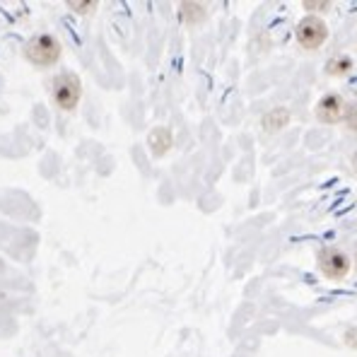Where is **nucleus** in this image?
<instances>
[{"label": "nucleus", "mask_w": 357, "mask_h": 357, "mask_svg": "<svg viewBox=\"0 0 357 357\" xmlns=\"http://www.w3.org/2000/svg\"><path fill=\"white\" fill-rule=\"evenodd\" d=\"M206 17V10L198 3H183L181 5V20L183 22H198V20Z\"/></svg>", "instance_id": "9"}, {"label": "nucleus", "mask_w": 357, "mask_h": 357, "mask_svg": "<svg viewBox=\"0 0 357 357\" xmlns=\"http://www.w3.org/2000/svg\"><path fill=\"white\" fill-rule=\"evenodd\" d=\"M343 109H345V102L338 97V94H326V97L317 104V119L328 126L338 123V121L345 116Z\"/></svg>", "instance_id": "5"}, {"label": "nucleus", "mask_w": 357, "mask_h": 357, "mask_svg": "<svg viewBox=\"0 0 357 357\" xmlns=\"http://www.w3.org/2000/svg\"><path fill=\"white\" fill-rule=\"evenodd\" d=\"M148 145H150V150H152V155H155V157L165 155V152L172 148L169 128H155V130H152L150 138H148Z\"/></svg>", "instance_id": "6"}, {"label": "nucleus", "mask_w": 357, "mask_h": 357, "mask_svg": "<svg viewBox=\"0 0 357 357\" xmlns=\"http://www.w3.org/2000/svg\"><path fill=\"white\" fill-rule=\"evenodd\" d=\"M326 39H328V27L324 20L309 15V17H304L302 22L297 24V41L304 49H309V51L319 49Z\"/></svg>", "instance_id": "3"}, {"label": "nucleus", "mask_w": 357, "mask_h": 357, "mask_svg": "<svg viewBox=\"0 0 357 357\" xmlns=\"http://www.w3.org/2000/svg\"><path fill=\"white\" fill-rule=\"evenodd\" d=\"M70 5L75 13H80V15H85V13H89L92 8H97V3H68Z\"/></svg>", "instance_id": "11"}, {"label": "nucleus", "mask_w": 357, "mask_h": 357, "mask_svg": "<svg viewBox=\"0 0 357 357\" xmlns=\"http://www.w3.org/2000/svg\"><path fill=\"white\" fill-rule=\"evenodd\" d=\"M319 268H321V273L331 280H340V278L348 275L350 271V259L345 251L335 249V246H326V249H321V254H319Z\"/></svg>", "instance_id": "4"}, {"label": "nucleus", "mask_w": 357, "mask_h": 357, "mask_svg": "<svg viewBox=\"0 0 357 357\" xmlns=\"http://www.w3.org/2000/svg\"><path fill=\"white\" fill-rule=\"evenodd\" d=\"M80 94H82L80 77L73 75V73H63V75H59L54 80V99L61 109H66V112H70V109L77 107Z\"/></svg>", "instance_id": "2"}, {"label": "nucleus", "mask_w": 357, "mask_h": 357, "mask_svg": "<svg viewBox=\"0 0 357 357\" xmlns=\"http://www.w3.org/2000/svg\"><path fill=\"white\" fill-rule=\"evenodd\" d=\"M355 256H357V254H355Z\"/></svg>", "instance_id": "13"}, {"label": "nucleus", "mask_w": 357, "mask_h": 357, "mask_svg": "<svg viewBox=\"0 0 357 357\" xmlns=\"http://www.w3.org/2000/svg\"><path fill=\"white\" fill-rule=\"evenodd\" d=\"M24 54H27V59L34 63V66H54V63L61 59V44L54 36L39 34L29 41Z\"/></svg>", "instance_id": "1"}, {"label": "nucleus", "mask_w": 357, "mask_h": 357, "mask_svg": "<svg viewBox=\"0 0 357 357\" xmlns=\"http://www.w3.org/2000/svg\"><path fill=\"white\" fill-rule=\"evenodd\" d=\"M287 121H290V114H287L285 109H273V112L266 114L264 128L268 133H275V130H280L282 126H287Z\"/></svg>", "instance_id": "7"}, {"label": "nucleus", "mask_w": 357, "mask_h": 357, "mask_svg": "<svg viewBox=\"0 0 357 357\" xmlns=\"http://www.w3.org/2000/svg\"><path fill=\"white\" fill-rule=\"evenodd\" d=\"M350 68H353V59H350V56H345V54L333 56V59L326 63V73H328V75H345Z\"/></svg>", "instance_id": "8"}, {"label": "nucleus", "mask_w": 357, "mask_h": 357, "mask_svg": "<svg viewBox=\"0 0 357 357\" xmlns=\"http://www.w3.org/2000/svg\"><path fill=\"white\" fill-rule=\"evenodd\" d=\"M345 123H348L350 130H355L357 133V102L345 107Z\"/></svg>", "instance_id": "10"}, {"label": "nucleus", "mask_w": 357, "mask_h": 357, "mask_svg": "<svg viewBox=\"0 0 357 357\" xmlns=\"http://www.w3.org/2000/svg\"><path fill=\"white\" fill-rule=\"evenodd\" d=\"M304 8H307V10H326L328 3H309V0H307V3H304Z\"/></svg>", "instance_id": "12"}]
</instances>
